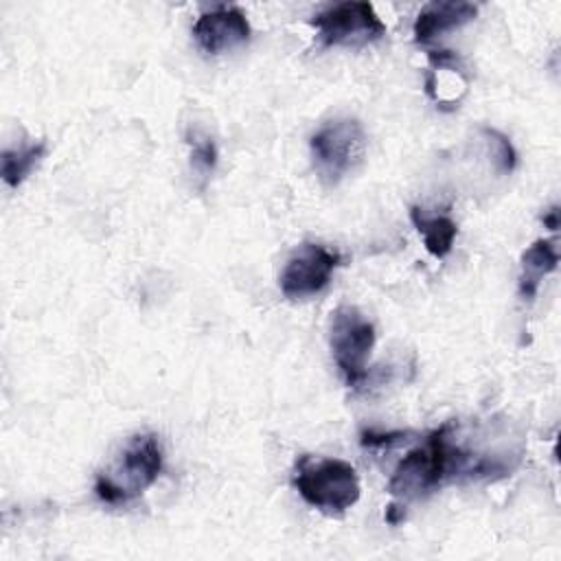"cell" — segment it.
I'll list each match as a JSON object with an SVG mask.
<instances>
[{"mask_svg":"<svg viewBox=\"0 0 561 561\" xmlns=\"http://www.w3.org/2000/svg\"><path fill=\"white\" fill-rule=\"evenodd\" d=\"M451 423H443L434 430L419 447L410 449L392 471L388 480V491L401 504L419 500L434 489H438L445 478L469 473V476H491L506 473V467L489 458H471L460 447L451 445Z\"/></svg>","mask_w":561,"mask_h":561,"instance_id":"cell-1","label":"cell"},{"mask_svg":"<svg viewBox=\"0 0 561 561\" xmlns=\"http://www.w3.org/2000/svg\"><path fill=\"white\" fill-rule=\"evenodd\" d=\"M294 486L300 497L324 515H342L359 500V478L351 462L340 458H309L296 462Z\"/></svg>","mask_w":561,"mask_h":561,"instance_id":"cell-2","label":"cell"},{"mask_svg":"<svg viewBox=\"0 0 561 561\" xmlns=\"http://www.w3.org/2000/svg\"><path fill=\"white\" fill-rule=\"evenodd\" d=\"M162 471V447L153 434H136L118 460L96 476V497L107 504H123L149 489Z\"/></svg>","mask_w":561,"mask_h":561,"instance_id":"cell-3","label":"cell"},{"mask_svg":"<svg viewBox=\"0 0 561 561\" xmlns=\"http://www.w3.org/2000/svg\"><path fill=\"white\" fill-rule=\"evenodd\" d=\"M313 169L324 184H337L364 158L366 134L357 118H333L309 140Z\"/></svg>","mask_w":561,"mask_h":561,"instance_id":"cell-4","label":"cell"},{"mask_svg":"<svg viewBox=\"0 0 561 561\" xmlns=\"http://www.w3.org/2000/svg\"><path fill=\"white\" fill-rule=\"evenodd\" d=\"M329 344L333 359L346 381V386L357 388L366 379V364L375 346V329L351 305H342L331 313Z\"/></svg>","mask_w":561,"mask_h":561,"instance_id":"cell-5","label":"cell"},{"mask_svg":"<svg viewBox=\"0 0 561 561\" xmlns=\"http://www.w3.org/2000/svg\"><path fill=\"white\" fill-rule=\"evenodd\" d=\"M322 46H364L386 35V24L370 2H340L313 15Z\"/></svg>","mask_w":561,"mask_h":561,"instance_id":"cell-6","label":"cell"},{"mask_svg":"<svg viewBox=\"0 0 561 561\" xmlns=\"http://www.w3.org/2000/svg\"><path fill=\"white\" fill-rule=\"evenodd\" d=\"M342 263V256L327 250L320 243H302L285 263L278 285L285 298L305 300L309 296L320 294L329 280L333 270Z\"/></svg>","mask_w":561,"mask_h":561,"instance_id":"cell-7","label":"cell"},{"mask_svg":"<svg viewBox=\"0 0 561 561\" xmlns=\"http://www.w3.org/2000/svg\"><path fill=\"white\" fill-rule=\"evenodd\" d=\"M193 37L206 55H219L237 48L250 37V22L241 9L219 4L204 11L193 24Z\"/></svg>","mask_w":561,"mask_h":561,"instance_id":"cell-8","label":"cell"},{"mask_svg":"<svg viewBox=\"0 0 561 561\" xmlns=\"http://www.w3.org/2000/svg\"><path fill=\"white\" fill-rule=\"evenodd\" d=\"M478 15V7L471 2H432L425 4L412 26L414 42L425 44L434 37H440L443 33H449L454 28L465 26Z\"/></svg>","mask_w":561,"mask_h":561,"instance_id":"cell-9","label":"cell"},{"mask_svg":"<svg viewBox=\"0 0 561 561\" xmlns=\"http://www.w3.org/2000/svg\"><path fill=\"white\" fill-rule=\"evenodd\" d=\"M559 265V252L552 239H537L522 254V272H519V296L522 300H533L539 291L543 276L554 272Z\"/></svg>","mask_w":561,"mask_h":561,"instance_id":"cell-10","label":"cell"},{"mask_svg":"<svg viewBox=\"0 0 561 561\" xmlns=\"http://www.w3.org/2000/svg\"><path fill=\"white\" fill-rule=\"evenodd\" d=\"M410 219H412L414 228L423 234L425 250L432 256L445 259L451 252L454 239L458 234V228L451 221V217L438 215V213H430V210H425L421 206H412L410 208Z\"/></svg>","mask_w":561,"mask_h":561,"instance_id":"cell-11","label":"cell"},{"mask_svg":"<svg viewBox=\"0 0 561 561\" xmlns=\"http://www.w3.org/2000/svg\"><path fill=\"white\" fill-rule=\"evenodd\" d=\"M46 153V142L37 140V142H28L24 147H15V149H4L2 151V180L15 188L20 186L26 175L37 167V162L44 158Z\"/></svg>","mask_w":561,"mask_h":561,"instance_id":"cell-12","label":"cell"},{"mask_svg":"<svg viewBox=\"0 0 561 561\" xmlns=\"http://www.w3.org/2000/svg\"><path fill=\"white\" fill-rule=\"evenodd\" d=\"M188 145H191V167L195 169L197 175L208 178L217 164V147L213 138L193 131L188 134Z\"/></svg>","mask_w":561,"mask_h":561,"instance_id":"cell-13","label":"cell"},{"mask_svg":"<svg viewBox=\"0 0 561 561\" xmlns=\"http://www.w3.org/2000/svg\"><path fill=\"white\" fill-rule=\"evenodd\" d=\"M482 134L486 136V142L491 147L497 171L511 173L515 169V162H517V156H515V149H513L511 140L502 131L491 129V127H482Z\"/></svg>","mask_w":561,"mask_h":561,"instance_id":"cell-14","label":"cell"},{"mask_svg":"<svg viewBox=\"0 0 561 561\" xmlns=\"http://www.w3.org/2000/svg\"><path fill=\"white\" fill-rule=\"evenodd\" d=\"M403 508H405V504H401V502H399V504H397V502H392V504L386 508V522H388V524H392V526H394V524H399V522L405 517V511H403Z\"/></svg>","mask_w":561,"mask_h":561,"instance_id":"cell-15","label":"cell"},{"mask_svg":"<svg viewBox=\"0 0 561 561\" xmlns=\"http://www.w3.org/2000/svg\"><path fill=\"white\" fill-rule=\"evenodd\" d=\"M543 226L550 228V230H557V228H559V210H557V208H552V210H548V213L543 215Z\"/></svg>","mask_w":561,"mask_h":561,"instance_id":"cell-16","label":"cell"}]
</instances>
